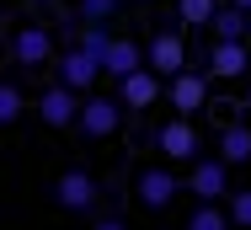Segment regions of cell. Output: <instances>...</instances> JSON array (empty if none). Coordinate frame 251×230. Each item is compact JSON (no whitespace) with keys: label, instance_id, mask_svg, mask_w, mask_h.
<instances>
[{"label":"cell","instance_id":"1","mask_svg":"<svg viewBox=\"0 0 251 230\" xmlns=\"http://www.w3.org/2000/svg\"><path fill=\"white\" fill-rule=\"evenodd\" d=\"M155 150H160V161H176V166H193L203 155V134L193 118H182V113H171L160 129H155Z\"/></svg>","mask_w":251,"mask_h":230},{"label":"cell","instance_id":"2","mask_svg":"<svg viewBox=\"0 0 251 230\" xmlns=\"http://www.w3.org/2000/svg\"><path fill=\"white\" fill-rule=\"evenodd\" d=\"M166 102H171V113L198 118L203 107L214 102V75H208V70H176V75L166 81Z\"/></svg>","mask_w":251,"mask_h":230},{"label":"cell","instance_id":"3","mask_svg":"<svg viewBox=\"0 0 251 230\" xmlns=\"http://www.w3.org/2000/svg\"><path fill=\"white\" fill-rule=\"evenodd\" d=\"M101 75H107V70H101V59L91 54V48H80V43H70L59 59H53V81H64L70 91H80V96L91 91Z\"/></svg>","mask_w":251,"mask_h":230},{"label":"cell","instance_id":"4","mask_svg":"<svg viewBox=\"0 0 251 230\" xmlns=\"http://www.w3.org/2000/svg\"><path fill=\"white\" fill-rule=\"evenodd\" d=\"M11 59H16V70H43V64H53V59H59V54H53V32L43 22L16 27V32H11Z\"/></svg>","mask_w":251,"mask_h":230},{"label":"cell","instance_id":"5","mask_svg":"<svg viewBox=\"0 0 251 230\" xmlns=\"http://www.w3.org/2000/svg\"><path fill=\"white\" fill-rule=\"evenodd\" d=\"M203 70H208L214 81H246L251 75V38H214Z\"/></svg>","mask_w":251,"mask_h":230},{"label":"cell","instance_id":"6","mask_svg":"<svg viewBox=\"0 0 251 230\" xmlns=\"http://www.w3.org/2000/svg\"><path fill=\"white\" fill-rule=\"evenodd\" d=\"M187 193L203 198V203L230 198V161H225V155H198V161L187 166Z\"/></svg>","mask_w":251,"mask_h":230},{"label":"cell","instance_id":"7","mask_svg":"<svg viewBox=\"0 0 251 230\" xmlns=\"http://www.w3.org/2000/svg\"><path fill=\"white\" fill-rule=\"evenodd\" d=\"M123 102L118 96H80V118H75V129L86 139H112L118 134V123H123Z\"/></svg>","mask_w":251,"mask_h":230},{"label":"cell","instance_id":"8","mask_svg":"<svg viewBox=\"0 0 251 230\" xmlns=\"http://www.w3.org/2000/svg\"><path fill=\"white\" fill-rule=\"evenodd\" d=\"M32 107H38V118H43L49 129H75V118H80V91H70L64 81H53Z\"/></svg>","mask_w":251,"mask_h":230},{"label":"cell","instance_id":"9","mask_svg":"<svg viewBox=\"0 0 251 230\" xmlns=\"http://www.w3.org/2000/svg\"><path fill=\"white\" fill-rule=\"evenodd\" d=\"M176 193H182V177H176L171 166H145V172L134 177V198H139L145 209H166Z\"/></svg>","mask_w":251,"mask_h":230},{"label":"cell","instance_id":"10","mask_svg":"<svg viewBox=\"0 0 251 230\" xmlns=\"http://www.w3.org/2000/svg\"><path fill=\"white\" fill-rule=\"evenodd\" d=\"M53 203H59V209H70V214H86V209L97 203V177H91V172H80V166L59 172V182H53Z\"/></svg>","mask_w":251,"mask_h":230},{"label":"cell","instance_id":"11","mask_svg":"<svg viewBox=\"0 0 251 230\" xmlns=\"http://www.w3.org/2000/svg\"><path fill=\"white\" fill-rule=\"evenodd\" d=\"M160 91H166V75H155L150 64L118 81V102H123L128 113H145V107H155V102H160Z\"/></svg>","mask_w":251,"mask_h":230},{"label":"cell","instance_id":"12","mask_svg":"<svg viewBox=\"0 0 251 230\" xmlns=\"http://www.w3.org/2000/svg\"><path fill=\"white\" fill-rule=\"evenodd\" d=\"M145 64H150L155 75H176V70H187V43H182V32H155L150 43H145Z\"/></svg>","mask_w":251,"mask_h":230},{"label":"cell","instance_id":"13","mask_svg":"<svg viewBox=\"0 0 251 230\" xmlns=\"http://www.w3.org/2000/svg\"><path fill=\"white\" fill-rule=\"evenodd\" d=\"M101 70H107L112 81H123V75L145 70V43H139V38H112L107 54H101Z\"/></svg>","mask_w":251,"mask_h":230},{"label":"cell","instance_id":"14","mask_svg":"<svg viewBox=\"0 0 251 230\" xmlns=\"http://www.w3.org/2000/svg\"><path fill=\"white\" fill-rule=\"evenodd\" d=\"M214 150L230 161V166H246L251 161V118H225V129L214 139Z\"/></svg>","mask_w":251,"mask_h":230},{"label":"cell","instance_id":"15","mask_svg":"<svg viewBox=\"0 0 251 230\" xmlns=\"http://www.w3.org/2000/svg\"><path fill=\"white\" fill-rule=\"evenodd\" d=\"M208 32L214 38H251V11H241V5H219L214 11V22H208Z\"/></svg>","mask_w":251,"mask_h":230},{"label":"cell","instance_id":"16","mask_svg":"<svg viewBox=\"0 0 251 230\" xmlns=\"http://www.w3.org/2000/svg\"><path fill=\"white\" fill-rule=\"evenodd\" d=\"M22 113H27V91L16 81H0V129H11Z\"/></svg>","mask_w":251,"mask_h":230},{"label":"cell","instance_id":"17","mask_svg":"<svg viewBox=\"0 0 251 230\" xmlns=\"http://www.w3.org/2000/svg\"><path fill=\"white\" fill-rule=\"evenodd\" d=\"M187 230H230V209H219V203H203L187 214Z\"/></svg>","mask_w":251,"mask_h":230},{"label":"cell","instance_id":"18","mask_svg":"<svg viewBox=\"0 0 251 230\" xmlns=\"http://www.w3.org/2000/svg\"><path fill=\"white\" fill-rule=\"evenodd\" d=\"M214 11H219V0H176L182 27H208V22H214Z\"/></svg>","mask_w":251,"mask_h":230},{"label":"cell","instance_id":"19","mask_svg":"<svg viewBox=\"0 0 251 230\" xmlns=\"http://www.w3.org/2000/svg\"><path fill=\"white\" fill-rule=\"evenodd\" d=\"M123 11V0H75V16L80 22H112Z\"/></svg>","mask_w":251,"mask_h":230},{"label":"cell","instance_id":"20","mask_svg":"<svg viewBox=\"0 0 251 230\" xmlns=\"http://www.w3.org/2000/svg\"><path fill=\"white\" fill-rule=\"evenodd\" d=\"M230 225H241V230H251V187H241V193H230Z\"/></svg>","mask_w":251,"mask_h":230},{"label":"cell","instance_id":"21","mask_svg":"<svg viewBox=\"0 0 251 230\" xmlns=\"http://www.w3.org/2000/svg\"><path fill=\"white\" fill-rule=\"evenodd\" d=\"M91 230H128V225H123L118 214H107V220H97V225H91Z\"/></svg>","mask_w":251,"mask_h":230},{"label":"cell","instance_id":"22","mask_svg":"<svg viewBox=\"0 0 251 230\" xmlns=\"http://www.w3.org/2000/svg\"><path fill=\"white\" fill-rule=\"evenodd\" d=\"M241 113H246V118H251V81H246V102H241Z\"/></svg>","mask_w":251,"mask_h":230},{"label":"cell","instance_id":"23","mask_svg":"<svg viewBox=\"0 0 251 230\" xmlns=\"http://www.w3.org/2000/svg\"><path fill=\"white\" fill-rule=\"evenodd\" d=\"M230 5H241V11H251V0H230Z\"/></svg>","mask_w":251,"mask_h":230},{"label":"cell","instance_id":"24","mask_svg":"<svg viewBox=\"0 0 251 230\" xmlns=\"http://www.w3.org/2000/svg\"><path fill=\"white\" fill-rule=\"evenodd\" d=\"M27 5H53V0H27Z\"/></svg>","mask_w":251,"mask_h":230},{"label":"cell","instance_id":"25","mask_svg":"<svg viewBox=\"0 0 251 230\" xmlns=\"http://www.w3.org/2000/svg\"><path fill=\"white\" fill-rule=\"evenodd\" d=\"M139 5H150V0H139Z\"/></svg>","mask_w":251,"mask_h":230}]
</instances>
